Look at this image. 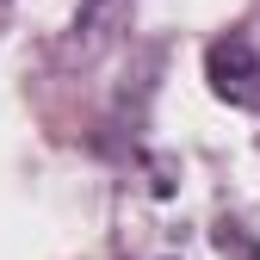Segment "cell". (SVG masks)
I'll return each mask as SVG.
<instances>
[{
	"instance_id": "1",
	"label": "cell",
	"mask_w": 260,
	"mask_h": 260,
	"mask_svg": "<svg viewBox=\"0 0 260 260\" xmlns=\"http://www.w3.org/2000/svg\"><path fill=\"white\" fill-rule=\"evenodd\" d=\"M205 81H211V93L217 100H230V106H242V112H260V50L248 44V38H217L211 50H205Z\"/></svg>"
}]
</instances>
